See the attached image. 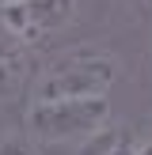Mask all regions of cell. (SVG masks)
<instances>
[{
    "label": "cell",
    "mask_w": 152,
    "mask_h": 155,
    "mask_svg": "<svg viewBox=\"0 0 152 155\" xmlns=\"http://www.w3.org/2000/svg\"><path fill=\"white\" fill-rule=\"evenodd\" d=\"M114 121L110 98H57V102H23L19 133L50 148H80L88 136Z\"/></svg>",
    "instance_id": "cell-2"
},
{
    "label": "cell",
    "mask_w": 152,
    "mask_h": 155,
    "mask_svg": "<svg viewBox=\"0 0 152 155\" xmlns=\"http://www.w3.org/2000/svg\"><path fill=\"white\" fill-rule=\"evenodd\" d=\"M129 8H133L137 15H141V19H152V0H126Z\"/></svg>",
    "instance_id": "cell-7"
},
{
    "label": "cell",
    "mask_w": 152,
    "mask_h": 155,
    "mask_svg": "<svg viewBox=\"0 0 152 155\" xmlns=\"http://www.w3.org/2000/svg\"><path fill=\"white\" fill-rule=\"evenodd\" d=\"M137 144H141V129H137L133 121L114 117L110 125H103L95 136H88L80 148H72V155H133Z\"/></svg>",
    "instance_id": "cell-5"
},
{
    "label": "cell",
    "mask_w": 152,
    "mask_h": 155,
    "mask_svg": "<svg viewBox=\"0 0 152 155\" xmlns=\"http://www.w3.org/2000/svg\"><path fill=\"white\" fill-rule=\"evenodd\" d=\"M148 68H152V42H148Z\"/></svg>",
    "instance_id": "cell-10"
},
{
    "label": "cell",
    "mask_w": 152,
    "mask_h": 155,
    "mask_svg": "<svg viewBox=\"0 0 152 155\" xmlns=\"http://www.w3.org/2000/svg\"><path fill=\"white\" fill-rule=\"evenodd\" d=\"M76 12H80V0H23V4L0 8V23L38 53L42 45H50L57 34L72 27Z\"/></svg>",
    "instance_id": "cell-3"
},
{
    "label": "cell",
    "mask_w": 152,
    "mask_h": 155,
    "mask_svg": "<svg viewBox=\"0 0 152 155\" xmlns=\"http://www.w3.org/2000/svg\"><path fill=\"white\" fill-rule=\"evenodd\" d=\"M133 155H152V133H141V144H137Z\"/></svg>",
    "instance_id": "cell-8"
},
{
    "label": "cell",
    "mask_w": 152,
    "mask_h": 155,
    "mask_svg": "<svg viewBox=\"0 0 152 155\" xmlns=\"http://www.w3.org/2000/svg\"><path fill=\"white\" fill-rule=\"evenodd\" d=\"M0 155H72V148H50V144H38L30 136L15 133V136H4L0 140Z\"/></svg>",
    "instance_id": "cell-6"
},
{
    "label": "cell",
    "mask_w": 152,
    "mask_h": 155,
    "mask_svg": "<svg viewBox=\"0 0 152 155\" xmlns=\"http://www.w3.org/2000/svg\"><path fill=\"white\" fill-rule=\"evenodd\" d=\"M38 72V53L23 45L12 30L0 23V106L27 98L30 83Z\"/></svg>",
    "instance_id": "cell-4"
},
{
    "label": "cell",
    "mask_w": 152,
    "mask_h": 155,
    "mask_svg": "<svg viewBox=\"0 0 152 155\" xmlns=\"http://www.w3.org/2000/svg\"><path fill=\"white\" fill-rule=\"evenodd\" d=\"M12 4H23V0H0V8H12Z\"/></svg>",
    "instance_id": "cell-9"
},
{
    "label": "cell",
    "mask_w": 152,
    "mask_h": 155,
    "mask_svg": "<svg viewBox=\"0 0 152 155\" xmlns=\"http://www.w3.org/2000/svg\"><path fill=\"white\" fill-rule=\"evenodd\" d=\"M122 80V57L106 42H68L38 61L27 102L57 98H110V87Z\"/></svg>",
    "instance_id": "cell-1"
}]
</instances>
